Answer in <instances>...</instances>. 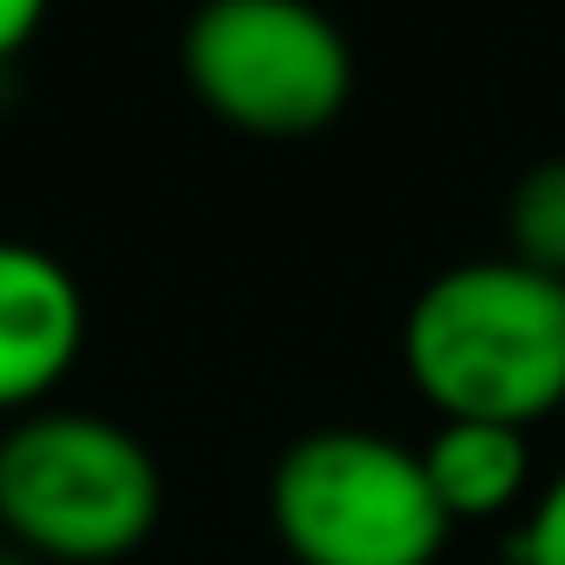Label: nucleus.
<instances>
[{"mask_svg":"<svg viewBox=\"0 0 565 565\" xmlns=\"http://www.w3.org/2000/svg\"><path fill=\"white\" fill-rule=\"evenodd\" d=\"M402 362L440 422L526 434L565 408V282L513 257L454 264L408 302Z\"/></svg>","mask_w":565,"mask_h":565,"instance_id":"nucleus-1","label":"nucleus"},{"mask_svg":"<svg viewBox=\"0 0 565 565\" xmlns=\"http://www.w3.org/2000/svg\"><path fill=\"white\" fill-rule=\"evenodd\" d=\"M164 513V473L132 427L46 408L0 440V533L46 565L132 559Z\"/></svg>","mask_w":565,"mask_h":565,"instance_id":"nucleus-2","label":"nucleus"},{"mask_svg":"<svg viewBox=\"0 0 565 565\" xmlns=\"http://www.w3.org/2000/svg\"><path fill=\"white\" fill-rule=\"evenodd\" d=\"M270 526L296 565H434L447 513L422 447L375 427H316L270 473Z\"/></svg>","mask_w":565,"mask_h":565,"instance_id":"nucleus-3","label":"nucleus"},{"mask_svg":"<svg viewBox=\"0 0 565 565\" xmlns=\"http://www.w3.org/2000/svg\"><path fill=\"white\" fill-rule=\"evenodd\" d=\"M178 60L191 93L250 139H316L355 93V53L316 0H204Z\"/></svg>","mask_w":565,"mask_h":565,"instance_id":"nucleus-4","label":"nucleus"},{"mask_svg":"<svg viewBox=\"0 0 565 565\" xmlns=\"http://www.w3.org/2000/svg\"><path fill=\"white\" fill-rule=\"evenodd\" d=\"M86 342V296L60 257L0 237V415L46 402Z\"/></svg>","mask_w":565,"mask_h":565,"instance_id":"nucleus-5","label":"nucleus"},{"mask_svg":"<svg viewBox=\"0 0 565 565\" xmlns=\"http://www.w3.org/2000/svg\"><path fill=\"white\" fill-rule=\"evenodd\" d=\"M422 467L447 520H493V513L520 507V493L533 480V447L520 427L440 422L422 447Z\"/></svg>","mask_w":565,"mask_h":565,"instance_id":"nucleus-6","label":"nucleus"},{"mask_svg":"<svg viewBox=\"0 0 565 565\" xmlns=\"http://www.w3.org/2000/svg\"><path fill=\"white\" fill-rule=\"evenodd\" d=\"M507 257L565 282V158H540L520 171L507 198Z\"/></svg>","mask_w":565,"mask_h":565,"instance_id":"nucleus-7","label":"nucleus"},{"mask_svg":"<svg viewBox=\"0 0 565 565\" xmlns=\"http://www.w3.org/2000/svg\"><path fill=\"white\" fill-rule=\"evenodd\" d=\"M520 565H565V473L533 500V520L520 533Z\"/></svg>","mask_w":565,"mask_h":565,"instance_id":"nucleus-8","label":"nucleus"},{"mask_svg":"<svg viewBox=\"0 0 565 565\" xmlns=\"http://www.w3.org/2000/svg\"><path fill=\"white\" fill-rule=\"evenodd\" d=\"M40 20H46V0H0V66L40 33Z\"/></svg>","mask_w":565,"mask_h":565,"instance_id":"nucleus-9","label":"nucleus"},{"mask_svg":"<svg viewBox=\"0 0 565 565\" xmlns=\"http://www.w3.org/2000/svg\"><path fill=\"white\" fill-rule=\"evenodd\" d=\"M0 565H20V559H13V553H0Z\"/></svg>","mask_w":565,"mask_h":565,"instance_id":"nucleus-10","label":"nucleus"},{"mask_svg":"<svg viewBox=\"0 0 565 565\" xmlns=\"http://www.w3.org/2000/svg\"><path fill=\"white\" fill-rule=\"evenodd\" d=\"M507 565H520V559H507Z\"/></svg>","mask_w":565,"mask_h":565,"instance_id":"nucleus-11","label":"nucleus"}]
</instances>
